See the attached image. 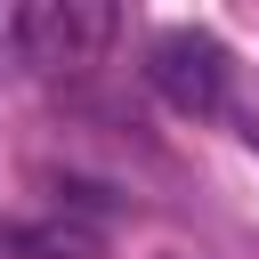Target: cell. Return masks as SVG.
<instances>
[{
	"instance_id": "6da1fadb",
	"label": "cell",
	"mask_w": 259,
	"mask_h": 259,
	"mask_svg": "<svg viewBox=\"0 0 259 259\" xmlns=\"http://www.w3.org/2000/svg\"><path fill=\"white\" fill-rule=\"evenodd\" d=\"M8 32H16L24 65H40V73H81V65H97V57L113 49V8H105V0H24V8L8 16Z\"/></svg>"
},
{
	"instance_id": "7a4b0ae2",
	"label": "cell",
	"mask_w": 259,
	"mask_h": 259,
	"mask_svg": "<svg viewBox=\"0 0 259 259\" xmlns=\"http://www.w3.org/2000/svg\"><path fill=\"white\" fill-rule=\"evenodd\" d=\"M146 81L178 105V113H219L227 105V49L194 24H170L154 49H146Z\"/></svg>"
},
{
	"instance_id": "3957f363",
	"label": "cell",
	"mask_w": 259,
	"mask_h": 259,
	"mask_svg": "<svg viewBox=\"0 0 259 259\" xmlns=\"http://www.w3.org/2000/svg\"><path fill=\"white\" fill-rule=\"evenodd\" d=\"M0 251H24V259H97L105 235L81 227V219H32V227H8L0 219Z\"/></svg>"
}]
</instances>
